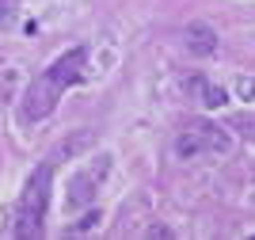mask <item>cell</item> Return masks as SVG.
I'll list each match as a JSON object with an SVG mask.
<instances>
[{
    "label": "cell",
    "instance_id": "6da1fadb",
    "mask_svg": "<svg viewBox=\"0 0 255 240\" xmlns=\"http://www.w3.org/2000/svg\"><path fill=\"white\" fill-rule=\"evenodd\" d=\"M84 65H88V50L76 46V50L61 53L46 73H38L31 80V88H27V95H23V118H27V122L46 118L53 107H57V99L65 95V88H73V84L84 76Z\"/></svg>",
    "mask_w": 255,
    "mask_h": 240
},
{
    "label": "cell",
    "instance_id": "7a4b0ae2",
    "mask_svg": "<svg viewBox=\"0 0 255 240\" xmlns=\"http://www.w3.org/2000/svg\"><path fill=\"white\" fill-rule=\"evenodd\" d=\"M50 179H53V160H46L31 179L19 199V214H15V237H38L46 218V202H50Z\"/></svg>",
    "mask_w": 255,
    "mask_h": 240
},
{
    "label": "cell",
    "instance_id": "8992f818",
    "mask_svg": "<svg viewBox=\"0 0 255 240\" xmlns=\"http://www.w3.org/2000/svg\"><path fill=\"white\" fill-rule=\"evenodd\" d=\"M202 88V103L206 107H221V103H229V95L221 92V88H210V84H198Z\"/></svg>",
    "mask_w": 255,
    "mask_h": 240
},
{
    "label": "cell",
    "instance_id": "52a82bcc",
    "mask_svg": "<svg viewBox=\"0 0 255 240\" xmlns=\"http://www.w3.org/2000/svg\"><path fill=\"white\" fill-rule=\"evenodd\" d=\"M229 126H233V130H240L244 137H252V141H255V115H236Z\"/></svg>",
    "mask_w": 255,
    "mask_h": 240
},
{
    "label": "cell",
    "instance_id": "277c9868",
    "mask_svg": "<svg viewBox=\"0 0 255 240\" xmlns=\"http://www.w3.org/2000/svg\"><path fill=\"white\" fill-rule=\"evenodd\" d=\"M103 176H107V157H99V164H88L84 176L73 179V187H69V191H73V195H69V206H73V210L84 206V202L96 195V187H99V179H103Z\"/></svg>",
    "mask_w": 255,
    "mask_h": 240
},
{
    "label": "cell",
    "instance_id": "3957f363",
    "mask_svg": "<svg viewBox=\"0 0 255 240\" xmlns=\"http://www.w3.org/2000/svg\"><path fill=\"white\" fill-rule=\"evenodd\" d=\"M175 149H179L183 157L225 153V149H229V137H225L217 126H210V122H187V126H183V134H179V141H175Z\"/></svg>",
    "mask_w": 255,
    "mask_h": 240
},
{
    "label": "cell",
    "instance_id": "5b68a950",
    "mask_svg": "<svg viewBox=\"0 0 255 240\" xmlns=\"http://www.w3.org/2000/svg\"><path fill=\"white\" fill-rule=\"evenodd\" d=\"M187 46H191L198 57H210V53L217 50V34H213L206 23H191V27H187Z\"/></svg>",
    "mask_w": 255,
    "mask_h": 240
}]
</instances>
